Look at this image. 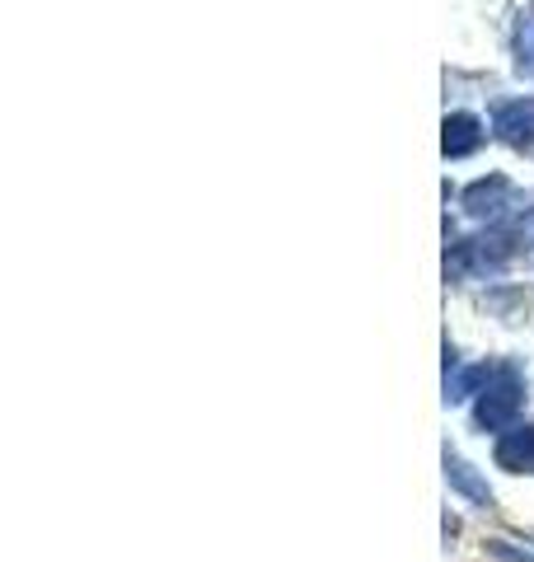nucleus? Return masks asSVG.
I'll return each mask as SVG.
<instances>
[{"label": "nucleus", "mask_w": 534, "mask_h": 562, "mask_svg": "<svg viewBox=\"0 0 534 562\" xmlns=\"http://www.w3.org/2000/svg\"><path fill=\"white\" fill-rule=\"evenodd\" d=\"M521 398H525V380L515 366H497L492 380H488V390L478 394L474 403V427L478 431H511L515 427V413H521Z\"/></svg>", "instance_id": "obj_1"}, {"label": "nucleus", "mask_w": 534, "mask_h": 562, "mask_svg": "<svg viewBox=\"0 0 534 562\" xmlns=\"http://www.w3.org/2000/svg\"><path fill=\"white\" fill-rule=\"evenodd\" d=\"M507 206H521V198H515V188H511V179H502V173H492V179H478V183H469L465 188V211L469 216H478V221H492V216H502Z\"/></svg>", "instance_id": "obj_2"}, {"label": "nucleus", "mask_w": 534, "mask_h": 562, "mask_svg": "<svg viewBox=\"0 0 534 562\" xmlns=\"http://www.w3.org/2000/svg\"><path fill=\"white\" fill-rule=\"evenodd\" d=\"M492 460H497V469H507V473H530L534 469V422H515L511 431L497 436Z\"/></svg>", "instance_id": "obj_3"}, {"label": "nucleus", "mask_w": 534, "mask_h": 562, "mask_svg": "<svg viewBox=\"0 0 534 562\" xmlns=\"http://www.w3.org/2000/svg\"><path fill=\"white\" fill-rule=\"evenodd\" d=\"M492 127L497 136L507 140L515 150H534V99H515V103H502L492 113Z\"/></svg>", "instance_id": "obj_4"}, {"label": "nucleus", "mask_w": 534, "mask_h": 562, "mask_svg": "<svg viewBox=\"0 0 534 562\" xmlns=\"http://www.w3.org/2000/svg\"><path fill=\"white\" fill-rule=\"evenodd\" d=\"M445 483H450L459 497L474 502V506H492V487L478 479V469L469 460H459L455 450H445Z\"/></svg>", "instance_id": "obj_5"}, {"label": "nucleus", "mask_w": 534, "mask_h": 562, "mask_svg": "<svg viewBox=\"0 0 534 562\" xmlns=\"http://www.w3.org/2000/svg\"><path fill=\"white\" fill-rule=\"evenodd\" d=\"M445 155L450 160H465V155H474L478 146H483V122H478L474 113H450L445 117Z\"/></svg>", "instance_id": "obj_6"}, {"label": "nucleus", "mask_w": 534, "mask_h": 562, "mask_svg": "<svg viewBox=\"0 0 534 562\" xmlns=\"http://www.w3.org/2000/svg\"><path fill=\"white\" fill-rule=\"evenodd\" d=\"M492 371H497V366H488V361L483 366H469V371H450V375H445V403H465L474 394H483Z\"/></svg>", "instance_id": "obj_7"}, {"label": "nucleus", "mask_w": 534, "mask_h": 562, "mask_svg": "<svg viewBox=\"0 0 534 562\" xmlns=\"http://www.w3.org/2000/svg\"><path fill=\"white\" fill-rule=\"evenodd\" d=\"M515 66H521V76L534 80V5L515 24Z\"/></svg>", "instance_id": "obj_8"}, {"label": "nucleus", "mask_w": 534, "mask_h": 562, "mask_svg": "<svg viewBox=\"0 0 534 562\" xmlns=\"http://www.w3.org/2000/svg\"><path fill=\"white\" fill-rule=\"evenodd\" d=\"M488 305H492V310H502V314H507V324H511V314H515V310H525V291H521V286L488 291Z\"/></svg>", "instance_id": "obj_9"}, {"label": "nucleus", "mask_w": 534, "mask_h": 562, "mask_svg": "<svg viewBox=\"0 0 534 562\" xmlns=\"http://www.w3.org/2000/svg\"><path fill=\"white\" fill-rule=\"evenodd\" d=\"M515 231H521V249H525V258L534 262V206H521V211H515Z\"/></svg>", "instance_id": "obj_10"}]
</instances>
